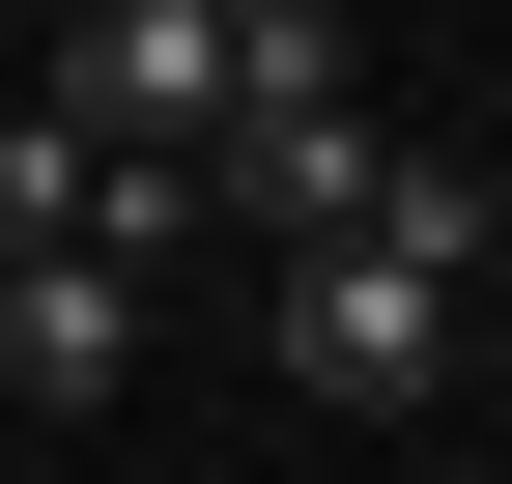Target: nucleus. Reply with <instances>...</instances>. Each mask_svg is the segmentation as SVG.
Here are the masks:
<instances>
[{"label":"nucleus","mask_w":512,"mask_h":484,"mask_svg":"<svg viewBox=\"0 0 512 484\" xmlns=\"http://www.w3.org/2000/svg\"><path fill=\"white\" fill-rule=\"evenodd\" d=\"M57 114H86V171H200L256 114V0H86L57 29Z\"/></svg>","instance_id":"1"},{"label":"nucleus","mask_w":512,"mask_h":484,"mask_svg":"<svg viewBox=\"0 0 512 484\" xmlns=\"http://www.w3.org/2000/svg\"><path fill=\"white\" fill-rule=\"evenodd\" d=\"M256 342H285L313 428H399V399L456 371V285H399V257H285V314H256Z\"/></svg>","instance_id":"2"},{"label":"nucleus","mask_w":512,"mask_h":484,"mask_svg":"<svg viewBox=\"0 0 512 484\" xmlns=\"http://www.w3.org/2000/svg\"><path fill=\"white\" fill-rule=\"evenodd\" d=\"M114 371H143V285L114 257H0V399L29 428H114Z\"/></svg>","instance_id":"3"},{"label":"nucleus","mask_w":512,"mask_h":484,"mask_svg":"<svg viewBox=\"0 0 512 484\" xmlns=\"http://www.w3.org/2000/svg\"><path fill=\"white\" fill-rule=\"evenodd\" d=\"M86 200H114V171H86V114H57V86H0V257H86Z\"/></svg>","instance_id":"4"}]
</instances>
